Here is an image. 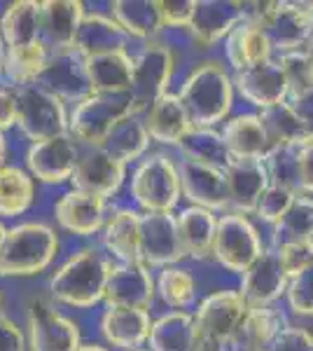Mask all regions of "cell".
Segmentation results:
<instances>
[{
  "label": "cell",
  "mask_w": 313,
  "mask_h": 351,
  "mask_svg": "<svg viewBox=\"0 0 313 351\" xmlns=\"http://www.w3.org/2000/svg\"><path fill=\"white\" fill-rule=\"evenodd\" d=\"M299 150L301 145H274L266 157L262 160L266 173H269V183L286 188L295 195L301 190V169H299Z\"/></svg>",
  "instance_id": "obj_42"
},
{
  "label": "cell",
  "mask_w": 313,
  "mask_h": 351,
  "mask_svg": "<svg viewBox=\"0 0 313 351\" xmlns=\"http://www.w3.org/2000/svg\"><path fill=\"white\" fill-rule=\"evenodd\" d=\"M131 197L143 213H173L183 197L178 162L164 152L143 157L131 173Z\"/></svg>",
  "instance_id": "obj_4"
},
{
  "label": "cell",
  "mask_w": 313,
  "mask_h": 351,
  "mask_svg": "<svg viewBox=\"0 0 313 351\" xmlns=\"http://www.w3.org/2000/svg\"><path fill=\"white\" fill-rule=\"evenodd\" d=\"M288 104H290V108L295 110V115L299 117V122L304 124L309 138L313 141V92L306 96H299V99H290Z\"/></svg>",
  "instance_id": "obj_53"
},
{
  "label": "cell",
  "mask_w": 313,
  "mask_h": 351,
  "mask_svg": "<svg viewBox=\"0 0 313 351\" xmlns=\"http://www.w3.org/2000/svg\"><path fill=\"white\" fill-rule=\"evenodd\" d=\"M225 56H227V64L231 66V71L238 73L274 59V49H271V43L266 38V33L262 31V26L243 19L227 36Z\"/></svg>",
  "instance_id": "obj_28"
},
{
  "label": "cell",
  "mask_w": 313,
  "mask_h": 351,
  "mask_svg": "<svg viewBox=\"0 0 313 351\" xmlns=\"http://www.w3.org/2000/svg\"><path fill=\"white\" fill-rule=\"evenodd\" d=\"M82 344L79 328L61 314L47 298H33L28 304V342L31 351H75Z\"/></svg>",
  "instance_id": "obj_10"
},
{
  "label": "cell",
  "mask_w": 313,
  "mask_h": 351,
  "mask_svg": "<svg viewBox=\"0 0 313 351\" xmlns=\"http://www.w3.org/2000/svg\"><path fill=\"white\" fill-rule=\"evenodd\" d=\"M0 351H26V337L21 328L5 314L3 291H0Z\"/></svg>",
  "instance_id": "obj_50"
},
{
  "label": "cell",
  "mask_w": 313,
  "mask_h": 351,
  "mask_svg": "<svg viewBox=\"0 0 313 351\" xmlns=\"http://www.w3.org/2000/svg\"><path fill=\"white\" fill-rule=\"evenodd\" d=\"M266 351H313V332L306 328L286 326Z\"/></svg>",
  "instance_id": "obj_49"
},
{
  "label": "cell",
  "mask_w": 313,
  "mask_h": 351,
  "mask_svg": "<svg viewBox=\"0 0 313 351\" xmlns=\"http://www.w3.org/2000/svg\"><path fill=\"white\" fill-rule=\"evenodd\" d=\"M197 0H159V16L164 28H190Z\"/></svg>",
  "instance_id": "obj_48"
},
{
  "label": "cell",
  "mask_w": 313,
  "mask_h": 351,
  "mask_svg": "<svg viewBox=\"0 0 313 351\" xmlns=\"http://www.w3.org/2000/svg\"><path fill=\"white\" fill-rule=\"evenodd\" d=\"M299 169H301V190H299L297 197L313 195V141L306 145H301Z\"/></svg>",
  "instance_id": "obj_52"
},
{
  "label": "cell",
  "mask_w": 313,
  "mask_h": 351,
  "mask_svg": "<svg viewBox=\"0 0 313 351\" xmlns=\"http://www.w3.org/2000/svg\"><path fill=\"white\" fill-rule=\"evenodd\" d=\"M87 75L92 94L99 96H127L131 87V71H134V56L124 49L105 52L99 56H89Z\"/></svg>",
  "instance_id": "obj_27"
},
{
  "label": "cell",
  "mask_w": 313,
  "mask_h": 351,
  "mask_svg": "<svg viewBox=\"0 0 313 351\" xmlns=\"http://www.w3.org/2000/svg\"><path fill=\"white\" fill-rule=\"evenodd\" d=\"M175 73V54L166 43H145L138 54H134L131 71L129 104L136 115H143L147 108L157 104L164 94H168V84Z\"/></svg>",
  "instance_id": "obj_5"
},
{
  "label": "cell",
  "mask_w": 313,
  "mask_h": 351,
  "mask_svg": "<svg viewBox=\"0 0 313 351\" xmlns=\"http://www.w3.org/2000/svg\"><path fill=\"white\" fill-rule=\"evenodd\" d=\"M286 328V319L274 307H250L243 316L236 335L231 337L229 349L234 351H266L278 332Z\"/></svg>",
  "instance_id": "obj_29"
},
{
  "label": "cell",
  "mask_w": 313,
  "mask_h": 351,
  "mask_svg": "<svg viewBox=\"0 0 313 351\" xmlns=\"http://www.w3.org/2000/svg\"><path fill=\"white\" fill-rule=\"evenodd\" d=\"M82 145L71 134H61L54 138L31 143L26 152V167L33 178L47 185H61L71 180L77 167Z\"/></svg>",
  "instance_id": "obj_11"
},
{
  "label": "cell",
  "mask_w": 313,
  "mask_h": 351,
  "mask_svg": "<svg viewBox=\"0 0 313 351\" xmlns=\"http://www.w3.org/2000/svg\"><path fill=\"white\" fill-rule=\"evenodd\" d=\"M127 178V167L110 157L103 148H82L75 171L71 176L73 190L110 199L115 197Z\"/></svg>",
  "instance_id": "obj_13"
},
{
  "label": "cell",
  "mask_w": 313,
  "mask_h": 351,
  "mask_svg": "<svg viewBox=\"0 0 313 351\" xmlns=\"http://www.w3.org/2000/svg\"><path fill=\"white\" fill-rule=\"evenodd\" d=\"M36 199V180L19 167L0 169V218L21 216Z\"/></svg>",
  "instance_id": "obj_37"
},
{
  "label": "cell",
  "mask_w": 313,
  "mask_h": 351,
  "mask_svg": "<svg viewBox=\"0 0 313 351\" xmlns=\"http://www.w3.org/2000/svg\"><path fill=\"white\" fill-rule=\"evenodd\" d=\"M276 253H278V258H281V265L290 279H295L301 271L313 267V239L283 243V246L276 248Z\"/></svg>",
  "instance_id": "obj_46"
},
{
  "label": "cell",
  "mask_w": 313,
  "mask_h": 351,
  "mask_svg": "<svg viewBox=\"0 0 313 351\" xmlns=\"http://www.w3.org/2000/svg\"><path fill=\"white\" fill-rule=\"evenodd\" d=\"M16 127V94L0 87V134Z\"/></svg>",
  "instance_id": "obj_51"
},
{
  "label": "cell",
  "mask_w": 313,
  "mask_h": 351,
  "mask_svg": "<svg viewBox=\"0 0 313 351\" xmlns=\"http://www.w3.org/2000/svg\"><path fill=\"white\" fill-rule=\"evenodd\" d=\"M288 84V101L313 92V61L304 49L274 56Z\"/></svg>",
  "instance_id": "obj_43"
},
{
  "label": "cell",
  "mask_w": 313,
  "mask_h": 351,
  "mask_svg": "<svg viewBox=\"0 0 313 351\" xmlns=\"http://www.w3.org/2000/svg\"><path fill=\"white\" fill-rule=\"evenodd\" d=\"M16 127L31 143L68 134V110L61 99L40 84L16 87Z\"/></svg>",
  "instance_id": "obj_6"
},
{
  "label": "cell",
  "mask_w": 313,
  "mask_h": 351,
  "mask_svg": "<svg viewBox=\"0 0 313 351\" xmlns=\"http://www.w3.org/2000/svg\"><path fill=\"white\" fill-rule=\"evenodd\" d=\"M124 47H127V33L117 26V21L110 14H101V12L84 14L75 40L77 54L89 59V56L115 52V49H124Z\"/></svg>",
  "instance_id": "obj_33"
},
{
  "label": "cell",
  "mask_w": 313,
  "mask_h": 351,
  "mask_svg": "<svg viewBox=\"0 0 313 351\" xmlns=\"http://www.w3.org/2000/svg\"><path fill=\"white\" fill-rule=\"evenodd\" d=\"M197 335L195 316L190 311H168L152 321L147 349L150 351H190Z\"/></svg>",
  "instance_id": "obj_36"
},
{
  "label": "cell",
  "mask_w": 313,
  "mask_h": 351,
  "mask_svg": "<svg viewBox=\"0 0 313 351\" xmlns=\"http://www.w3.org/2000/svg\"><path fill=\"white\" fill-rule=\"evenodd\" d=\"M3 59H5V45H3V38H0V75H3Z\"/></svg>",
  "instance_id": "obj_58"
},
{
  "label": "cell",
  "mask_w": 313,
  "mask_h": 351,
  "mask_svg": "<svg viewBox=\"0 0 313 351\" xmlns=\"http://www.w3.org/2000/svg\"><path fill=\"white\" fill-rule=\"evenodd\" d=\"M5 234H8V228L0 223V248H3V241H5Z\"/></svg>",
  "instance_id": "obj_59"
},
{
  "label": "cell",
  "mask_w": 313,
  "mask_h": 351,
  "mask_svg": "<svg viewBox=\"0 0 313 351\" xmlns=\"http://www.w3.org/2000/svg\"><path fill=\"white\" fill-rule=\"evenodd\" d=\"M260 120L264 124L266 136H269L271 148L274 145H306L311 143L309 134H306L304 124L290 108V104H278L274 108L260 110Z\"/></svg>",
  "instance_id": "obj_40"
},
{
  "label": "cell",
  "mask_w": 313,
  "mask_h": 351,
  "mask_svg": "<svg viewBox=\"0 0 313 351\" xmlns=\"http://www.w3.org/2000/svg\"><path fill=\"white\" fill-rule=\"evenodd\" d=\"M180 160H190L197 164H206V167L222 169L231 162L229 152L225 148V141L218 129H201L195 127L190 134L185 136V141L178 145Z\"/></svg>",
  "instance_id": "obj_39"
},
{
  "label": "cell",
  "mask_w": 313,
  "mask_h": 351,
  "mask_svg": "<svg viewBox=\"0 0 313 351\" xmlns=\"http://www.w3.org/2000/svg\"><path fill=\"white\" fill-rule=\"evenodd\" d=\"M227 211L238 216H255L262 192L269 188V173L258 160H231L225 167Z\"/></svg>",
  "instance_id": "obj_18"
},
{
  "label": "cell",
  "mask_w": 313,
  "mask_h": 351,
  "mask_svg": "<svg viewBox=\"0 0 313 351\" xmlns=\"http://www.w3.org/2000/svg\"><path fill=\"white\" fill-rule=\"evenodd\" d=\"M180 190L192 206H201L218 213L227 211V180L225 171L190 160L178 162Z\"/></svg>",
  "instance_id": "obj_21"
},
{
  "label": "cell",
  "mask_w": 313,
  "mask_h": 351,
  "mask_svg": "<svg viewBox=\"0 0 313 351\" xmlns=\"http://www.w3.org/2000/svg\"><path fill=\"white\" fill-rule=\"evenodd\" d=\"M103 246L117 263H140V213L117 208L103 225Z\"/></svg>",
  "instance_id": "obj_31"
},
{
  "label": "cell",
  "mask_w": 313,
  "mask_h": 351,
  "mask_svg": "<svg viewBox=\"0 0 313 351\" xmlns=\"http://www.w3.org/2000/svg\"><path fill=\"white\" fill-rule=\"evenodd\" d=\"M258 26L266 33L276 56L304 49L313 33V3L311 0H271L269 12Z\"/></svg>",
  "instance_id": "obj_9"
},
{
  "label": "cell",
  "mask_w": 313,
  "mask_h": 351,
  "mask_svg": "<svg viewBox=\"0 0 313 351\" xmlns=\"http://www.w3.org/2000/svg\"><path fill=\"white\" fill-rule=\"evenodd\" d=\"M40 21H42V3L38 0H16L8 5L0 16V38L5 49L28 47L40 40Z\"/></svg>",
  "instance_id": "obj_34"
},
{
  "label": "cell",
  "mask_w": 313,
  "mask_h": 351,
  "mask_svg": "<svg viewBox=\"0 0 313 351\" xmlns=\"http://www.w3.org/2000/svg\"><path fill=\"white\" fill-rule=\"evenodd\" d=\"M248 309L250 307L238 291H215L197 304V311L192 316L199 332L229 344Z\"/></svg>",
  "instance_id": "obj_15"
},
{
  "label": "cell",
  "mask_w": 313,
  "mask_h": 351,
  "mask_svg": "<svg viewBox=\"0 0 313 351\" xmlns=\"http://www.w3.org/2000/svg\"><path fill=\"white\" fill-rule=\"evenodd\" d=\"M42 89L54 94L64 104H79L87 96H92L87 75V61L75 49L68 52H49V59L40 73L38 82Z\"/></svg>",
  "instance_id": "obj_12"
},
{
  "label": "cell",
  "mask_w": 313,
  "mask_h": 351,
  "mask_svg": "<svg viewBox=\"0 0 313 351\" xmlns=\"http://www.w3.org/2000/svg\"><path fill=\"white\" fill-rule=\"evenodd\" d=\"M241 21L243 8L236 0H197L192 24L187 31L199 47H213L227 40V36Z\"/></svg>",
  "instance_id": "obj_20"
},
{
  "label": "cell",
  "mask_w": 313,
  "mask_h": 351,
  "mask_svg": "<svg viewBox=\"0 0 313 351\" xmlns=\"http://www.w3.org/2000/svg\"><path fill=\"white\" fill-rule=\"evenodd\" d=\"M313 239V206L309 202L299 199L288 211V216L274 228V237H271V246L278 248L283 243L292 241H309Z\"/></svg>",
  "instance_id": "obj_44"
},
{
  "label": "cell",
  "mask_w": 313,
  "mask_h": 351,
  "mask_svg": "<svg viewBox=\"0 0 313 351\" xmlns=\"http://www.w3.org/2000/svg\"><path fill=\"white\" fill-rule=\"evenodd\" d=\"M129 96H99L92 94L68 112V134L82 148H101L105 136L117 122L131 115Z\"/></svg>",
  "instance_id": "obj_7"
},
{
  "label": "cell",
  "mask_w": 313,
  "mask_h": 351,
  "mask_svg": "<svg viewBox=\"0 0 313 351\" xmlns=\"http://www.w3.org/2000/svg\"><path fill=\"white\" fill-rule=\"evenodd\" d=\"M108 202L79 190H68L54 204V218L66 232L75 237H92L103 230Z\"/></svg>",
  "instance_id": "obj_23"
},
{
  "label": "cell",
  "mask_w": 313,
  "mask_h": 351,
  "mask_svg": "<svg viewBox=\"0 0 313 351\" xmlns=\"http://www.w3.org/2000/svg\"><path fill=\"white\" fill-rule=\"evenodd\" d=\"M155 288H157L159 300L173 311H187V307H190L197 298L195 276L187 269L178 267V265L164 267L159 271V276L155 279Z\"/></svg>",
  "instance_id": "obj_41"
},
{
  "label": "cell",
  "mask_w": 313,
  "mask_h": 351,
  "mask_svg": "<svg viewBox=\"0 0 313 351\" xmlns=\"http://www.w3.org/2000/svg\"><path fill=\"white\" fill-rule=\"evenodd\" d=\"M5 160H8V141H5V134H0V169L5 167Z\"/></svg>",
  "instance_id": "obj_55"
},
{
  "label": "cell",
  "mask_w": 313,
  "mask_h": 351,
  "mask_svg": "<svg viewBox=\"0 0 313 351\" xmlns=\"http://www.w3.org/2000/svg\"><path fill=\"white\" fill-rule=\"evenodd\" d=\"M190 351H229V344H225V342H220V339L203 335V332L197 330L195 342H192Z\"/></svg>",
  "instance_id": "obj_54"
},
{
  "label": "cell",
  "mask_w": 313,
  "mask_h": 351,
  "mask_svg": "<svg viewBox=\"0 0 313 351\" xmlns=\"http://www.w3.org/2000/svg\"><path fill=\"white\" fill-rule=\"evenodd\" d=\"M225 148L231 160H258L262 162L271 150L269 136L260 120V112H241L225 120L220 129Z\"/></svg>",
  "instance_id": "obj_25"
},
{
  "label": "cell",
  "mask_w": 313,
  "mask_h": 351,
  "mask_svg": "<svg viewBox=\"0 0 313 351\" xmlns=\"http://www.w3.org/2000/svg\"><path fill=\"white\" fill-rule=\"evenodd\" d=\"M187 115L195 127L215 129L229 120L234 106V80L220 61H201L190 71L178 89Z\"/></svg>",
  "instance_id": "obj_1"
},
{
  "label": "cell",
  "mask_w": 313,
  "mask_h": 351,
  "mask_svg": "<svg viewBox=\"0 0 313 351\" xmlns=\"http://www.w3.org/2000/svg\"><path fill=\"white\" fill-rule=\"evenodd\" d=\"M286 298L297 316H313V267L290 279Z\"/></svg>",
  "instance_id": "obj_47"
},
{
  "label": "cell",
  "mask_w": 313,
  "mask_h": 351,
  "mask_svg": "<svg viewBox=\"0 0 313 351\" xmlns=\"http://www.w3.org/2000/svg\"><path fill=\"white\" fill-rule=\"evenodd\" d=\"M175 225H178L185 258L203 260L213 253L215 232H218V216L213 211L201 206H187L175 216Z\"/></svg>",
  "instance_id": "obj_30"
},
{
  "label": "cell",
  "mask_w": 313,
  "mask_h": 351,
  "mask_svg": "<svg viewBox=\"0 0 313 351\" xmlns=\"http://www.w3.org/2000/svg\"><path fill=\"white\" fill-rule=\"evenodd\" d=\"M185 258L173 213H140V263L173 267Z\"/></svg>",
  "instance_id": "obj_14"
},
{
  "label": "cell",
  "mask_w": 313,
  "mask_h": 351,
  "mask_svg": "<svg viewBox=\"0 0 313 351\" xmlns=\"http://www.w3.org/2000/svg\"><path fill=\"white\" fill-rule=\"evenodd\" d=\"M49 59V49L45 47L42 40L28 45V47H14L5 49L3 59V75L8 77L14 87H26L36 84L45 64Z\"/></svg>",
  "instance_id": "obj_38"
},
{
  "label": "cell",
  "mask_w": 313,
  "mask_h": 351,
  "mask_svg": "<svg viewBox=\"0 0 313 351\" xmlns=\"http://www.w3.org/2000/svg\"><path fill=\"white\" fill-rule=\"evenodd\" d=\"M143 122L147 134H150V141L162 145H173V148H178L185 141V136L195 129L183 101L173 92L164 94L152 108H147L143 112Z\"/></svg>",
  "instance_id": "obj_26"
},
{
  "label": "cell",
  "mask_w": 313,
  "mask_h": 351,
  "mask_svg": "<svg viewBox=\"0 0 313 351\" xmlns=\"http://www.w3.org/2000/svg\"><path fill=\"white\" fill-rule=\"evenodd\" d=\"M75 351H110L108 347H101V344H79Z\"/></svg>",
  "instance_id": "obj_56"
},
{
  "label": "cell",
  "mask_w": 313,
  "mask_h": 351,
  "mask_svg": "<svg viewBox=\"0 0 313 351\" xmlns=\"http://www.w3.org/2000/svg\"><path fill=\"white\" fill-rule=\"evenodd\" d=\"M290 276L286 274L276 248H264V253L241 274V298L248 307H274L288 291Z\"/></svg>",
  "instance_id": "obj_16"
},
{
  "label": "cell",
  "mask_w": 313,
  "mask_h": 351,
  "mask_svg": "<svg viewBox=\"0 0 313 351\" xmlns=\"http://www.w3.org/2000/svg\"><path fill=\"white\" fill-rule=\"evenodd\" d=\"M112 263L103 251L84 246L73 253L49 279V293L56 302L73 309H89L103 302Z\"/></svg>",
  "instance_id": "obj_2"
},
{
  "label": "cell",
  "mask_w": 313,
  "mask_h": 351,
  "mask_svg": "<svg viewBox=\"0 0 313 351\" xmlns=\"http://www.w3.org/2000/svg\"><path fill=\"white\" fill-rule=\"evenodd\" d=\"M59 234L45 223H19L8 230L0 248V276H36L54 263Z\"/></svg>",
  "instance_id": "obj_3"
},
{
  "label": "cell",
  "mask_w": 313,
  "mask_h": 351,
  "mask_svg": "<svg viewBox=\"0 0 313 351\" xmlns=\"http://www.w3.org/2000/svg\"><path fill=\"white\" fill-rule=\"evenodd\" d=\"M152 319L147 309L108 307L101 316V335L119 351L143 349L150 339Z\"/></svg>",
  "instance_id": "obj_24"
},
{
  "label": "cell",
  "mask_w": 313,
  "mask_h": 351,
  "mask_svg": "<svg viewBox=\"0 0 313 351\" xmlns=\"http://www.w3.org/2000/svg\"><path fill=\"white\" fill-rule=\"evenodd\" d=\"M84 3L79 0H45L42 21H40V40L49 52H68L75 49L77 31L82 24Z\"/></svg>",
  "instance_id": "obj_22"
},
{
  "label": "cell",
  "mask_w": 313,
  "mask_h": 351,
  "mask_svg": "<svg viewBox=\"0 0 313 351\" xmlns=\"http://www.w3.org/2000/svg\"><path fill=\"white\" fill-rule=\"evenodd\" d=\"M157 298L155 276L143 263H117L112 265L110 279L105 286L103 302L108 307H134L150 309Z\"/></svg>",
  "instance_id": "obj_17"
},
{
  "label": "cell",
  "mask_w": 313,
  "mask_h": 351,
  "mask_svg": "<svg viewBox=\"0 0 313 351\" xmlns=\"http://www.w3.org/2000/svg\"><path fill=\"white\" fill-rule=\"evenodd\" d=\"M304 52L311 56V61H313V33H311V38H309V43H306V47H304Z\"/></svg>",
  "instance_id": "obj_57"
},
{
  "label": "cell",
  "mask_w": 313,
  "mask_h": 351,
  "mask_svg": "<svg viewBox=\"0 0 313 351\" xmlns=\"http://www.w3.org/2000/svg\"><path fill=\"white\" fill-rule=\"evenodd\" d=\"M231 80H234V92H238L243 101H248L260 110L274 108V106L288 101V84L276 59L238 71L231 75Z\"/></svg>",
  "instance_id": "obj_19"
},
{
  "label": "cell",
  "mask_w": 313,
  "mask_h": 351,
  "mask_svg": "<svg viewBox=\"0 0 313 351\" xmlns=\"http://www.w3.org/2000/svg\"><path fill=\"white\" fill-rule=\"evenodd\" d=\"M295 202H297V195H295V192L269 183V188L262 192L258 208H255V216H258L262 223L276 228V225L288 216L290 208L295 206Z\"/></svg>",
  "instance_id": "obj_45"
},
{
  "label": "cell",
  "mask_w": 313,
  "mask_h": 351,
  "mask_svg": "<svg viewBox=\"0 0 313 351\" xmlns=\"http://www.w3.org/2000/svg\"><path fill=\"white\" fill-rule=\"evenodd\" d=\"M150 143L152 141L145 129L143 115L131 112L129 117H124L122 122H117L115 127H112V132L105 136L101 148L127 167V164L140 160V157L147 152V148H150Z\"/></svg>",
  "instance_id": "obj_35"
},
{
  "label": "cell",
  "mask_w": 313,
  "mask_h": 351,
  "mask_svg": "<svg viewBox=\"0 0 313 351\" xmlns=\"http://www.w3.org/2000/svg\"><path fill=\"white\" fill-rule=\"evenodd\" d=\"M136 351H150V349H136Z\"/></svg>",
  "instance_id": "obj_60"
},
{
  "label": "cell",
  "mask_w": 313,
  "mask_h": 351,
  "mask_svg": "<svg viewBox=\"0 0 313 351\" xmlns=\"http://www.w3.org/2000/svg\"><path fill=\"white\" fill-rule=\"evenodd\" d=\"M260 230L250 223V218L238 213H222L218 216V232L213 241V256L227 271L243 274L250 265L264 253Z\"/></svg>",
  "instance_id": "obj_8"
},
{
  "label": "cell",
  "mask_w": 313,
  "mask_h": 351,
  "mask_svg": "<svg viewBox=\"0 0 313 351\" xmlns=\"http://www.w3.org/2000/svg\"><path fill=\"white\" fill-rule=\"evenodd\" d=\"M110 16L127 33V38L152 43L162 33L159 0H115L110 3Z\"/></svg>",
  "instance_id": "obj_32"
}]
</instances>
